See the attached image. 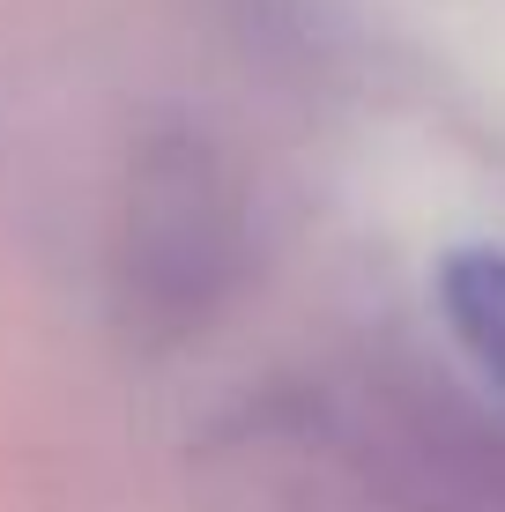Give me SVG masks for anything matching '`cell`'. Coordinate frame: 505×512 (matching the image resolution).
<instances>
[{
    "label": "cell",
    "mask_w": 505,
    "mask_h": 512,
    "mask_svg": "<svg viewBox=\"0 0 505 512\" xmlns=\"http://www.w3.org/2000/svg\"><path fill=\"white\" fill-rule=\"evenodd\" d=\"M253 268V179L223 141L156 127L127 149L104 216L112 312L142 342H186Z\"/></svg>",
    "instance_id": "6da1fadb"
},
{
    "label": "cell",
    "mask_w": 505,
    "mask_h": 512,
    "mask_svg": "<svg viewBox=\"0 0 505 512\" xmlns=\"http://www.w3.org/2000/svg\"><path fill=\"white\" fill-rule=\"evenodd\" d=\"M335 453L387 512H505V409L409 357L342 386Z\"/></svg>",
    "instance_id": "7a4b0ae2"
},
{
    "label": "cell",
    "mask_w": 505,
    "mask_h": 512,
    "mask_svg": "<svg viewBox=\"0 0 505 512\" xmlns=\"http://www.w3.org/2000/svg\"><path fill=\"white\" fill-rule=\"evenodd\" d=\"M439 312L446 334L461 342V357L483 372V386L505 394V253L468 245L439 268Z\"/></svg>",
    "instance_id": "3957f363"
}]
</instances>
